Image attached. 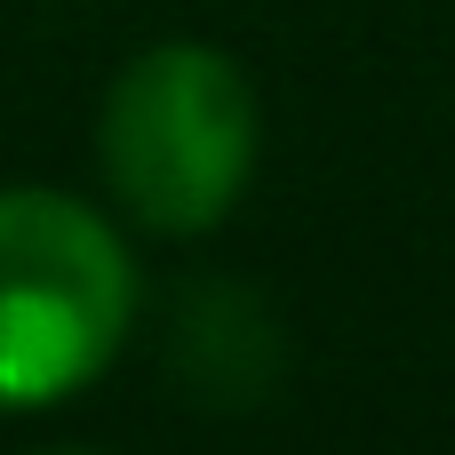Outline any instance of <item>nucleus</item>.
<instances>
[{"instance_id": "nucleus-2", "label": "nucleus", "mask_w": 455, "mask_h": 455, "mask_svg": "<svg viewBox=\"0 0 455 455\" xmlns=\"http://www.w3.org/2000/svg\"><path fill=\"white\" fill-rule=\"evenodd\" d=\"M104 176L152 232H208L256 160V96L232 56L168 40L104 96Z\"/></svg>"}, {"instance_id": "nucleus-3", "label": "nucleus", "mask_w": 455, "mask_h": 455, "mask_svg": "<svg viewBox=\"0 0 455 455\" xmlns=\"http://www.w3.org/2000/svg\"><path fill=\"white\" fill-rule=\"evenodd\" d=\"M168 360L176 376L200 392V400H224V408H248L272 392V368H280V336L264 320L256 296L240 288H200L176 304V336H168Z\"/></svg>"}, {"instance_id": "nucleus-1", "label": "nucleus", "mask_w": 455, "mask_h": 455, "mask_svg": "<svg viewBox=\"0 0 455 455\" xmlns=\"http://www.w3.org/2000/svg\"><path fill=\"white\" fill-rule=\"evenodd\" d=\"M136 304L128 248L64 192H0V408L80 392Z\"/></svg>"}]
</instances>
